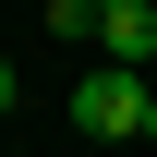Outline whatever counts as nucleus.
<instances>
[{"label":"nucleus","instance_id":"obj_1","mask_svg":"<svg viewBox=\"0 0 157 157\" xmlns=\"http://www.w3.org/2000/svg\"><path fill=\"white\" fill-rule=\"evenodd\" d=\"M145 109H157V85L145 73H109V60L73 85V133H97V145H145Z\"/></svg>","mask_w":157,"mask_h":157},{"label":"nucleus","instance_id":"obj_2","mask_svg":"<svg viewBox=\"0 0 157 157\" xmlns=\"http://www.w3.org/2000/svg\"><path fill=\"white\" fill-rule=\"evenodd\" d=\"M97 60L109 73H157V12L145 0H97Z\"/></svg>","mask_w":157,"mask_h":157},{"label":"nucleus","instance_id":"obj_3","mask_svg":"<svg viewBox=\"0 0 157 157\" xmlns=\"http://www.w3.org/2000/svg\"><path fill=\"white\" fill-rule=\"evenodd\" d=\"M12 109H24V73H12V60H0V121H12Z\"/></svg>","mask_w":157,"mask_h":157},{"label":"nucleus","instance_id":"obj_4","mask_svg":"<svg viewBox=\"0 0 157 157\" xmlns=\"http://www.w3.org/2000/svg\"><path fill=\"white\" fill-rule=\"evenodd\" d=\"M145 145H157V109H145Z\"/></svg>","mask_w":157,"mask_h":157},{"label":"nucleus","instance_id":"obj_5","mask_svg":"<svg viewBox=\"0 0 157 157\" xmlns=\"http://www.w3.org/2000/svg\"><path fill=\"white\" fill-rule=\"evenodd\" d=\"M145 12H157V0H145Z\"/></svg>","mask_w":157,"mask_h":157}]
</instances>
